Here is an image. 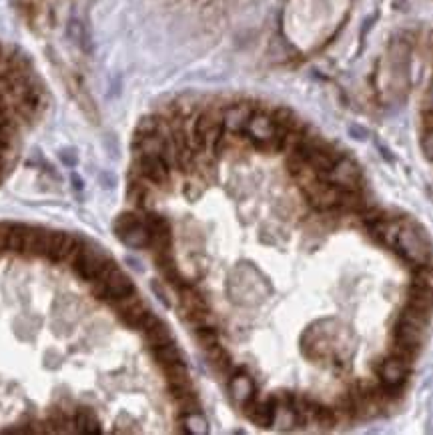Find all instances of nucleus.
Segmentation results:
<instances>
[{
    "label": "nucleus",
    "mask_w": 433,
    "mask_h": 435,
    "mask_svg": "<svg viewBox=\"0 0 433 435\" xmlns=\"http://www.w3.org/2000/svg\"><path fill=\"white\" fill-rule=\"evenodd\" d=\"M423 337H425V329L416 325V323L399 319V323L395 325V343H399V345L419 351V347L423 343Z\"/></svg>",
    "instance_id": "obj_4"
},
{
    "label": "nucleus",
    "mask_w": 433,
    "mask_h": 435,
    "mask_svg": "<svg viewBox=\"0 0 433 435\" xmlns=\"http://www.w3.org/2000/svg\"><path fill=\"white\" fill-rule=\"evenodd\" d=\"M421 149H423V155H425L430 161H433V133H423Z\"/></svg>",
    "instance_id": "obj_9"
},
{
    "label": "nucleus",
    "mask_w": 433,
    "mask_h": 435,
    "mask_svg": "<svg viewBox=\"0 0 433 435\" xmlns=\"http://www.w3.org/2000/svg\"><path fill=\"white\" fill-rule=\"evenodd\" d=\"M319 179L327 180L339 191H361V171H359L357 163L343 155L335 165L331 166V171L321 175Z\"/></svg>",
    "instance_id": "obj_2"
},
{
    "label": "nucleus",
    "mask_w": 433,
    "mask_h": 435,
    "mask_svg": "<svg viewBox=\"0 0 433 435\" xmlns=\"http://www.w3.org/2000/svg\"><path fill=\"white\" fill-rule=\"evenodd\" d=\"M421 127H423V133H433V108L423 113V117H421Z\"/></svg>",
    "instance_id": "obj_10"
},
{
    "label": "nucleus",
    "mask_w": 433,
    "mask_h": 435,
    "mask_svg": "<svg viewBox=\"0 0 433 435\" xmlns=\"http://www.w3.org/2000/svg\"><path fill=\"white\" fill-rule=\"evenodd\" d=\"M152 355H155V359H157V363H159L163 369L183 361L179 347L175 345L173 341H169V343H164V345L161 347H155V349H152Z\"/></svg>",
    "instance_id": "obj_7"
},
{
    "label": "nucleus",
    "mask_w": 433,
    "mask_h": 435,
    "mask_svg": "<svg viewBox=\"0 0 433 435\" xmlns=\"http://www.w3.org/2000/svg\"><path fill=\"white\" fill-rule=\"evenodd\" d=\"M407 307H413L421 313L432 315L433 311V289L423 281L413 283L409 293H407Z\"/></svg>",
    "instance_id": "obj_5"
},
{
    "label": "nucleus",
    "mask_w": 433,
    "mask_h": 435,
    "mask_svg": "<svg viewBox=\"0 0 433 435\" xmlns=\"http://www.w3.org/2000/svg\"><path fill=\"white\" fill-rule=\"evenodd\" d=\"M229 391L233 395V399L241 404V406H247L249 401L255 399V383L253 379L245 373H235V376L229 379Z\"/></svg>",
    "instance_id": "obj_6"
},
{
    "label": "nucleus",
    "mask_w": 433,
    "mask_h": 435,
    "mask_svg": "<svg viewBox=\"0 0 433 435\" xmlns=\"http://www.w3.org/2000/svg\"><path fill=\"white\" fill-rule=\"evenodd\" d=\"M407 376H409V363L395 357V355L383 361L379 367V377L388 390H399Z\"/></svg>",
    "instance_id": "obj_3"
},
{
    "label": "nucleus",
    "mask_w": 433,
    "mask_h": 435,
    "mask_svg": "<svg viewBox=\"0 0 433 435\" xmlns=\"http://www.w3.org/2000/svg\"><path fill=\"white\" fill-rule=\"evenodd\" d=\"M180 423H183V427H185V432H187V434L201 435V434H207V429H209V427H207V421H205V418H203L199 411L183 415V418H180Z\"/></svg>",
    "instance_id": "obj_8"
},
{
    "label": "nucleus",
    "mask_w": 433,
    "mask_h": 435,
    "mask_svg": "<svg viewBox=\"0 0 433 435\" xmlns=\"http://www.w3.org/2000/svg\"><path fill=\"white\" fill-rule=\"evenodd\" d=\"M393 247L399 251V255L404 257L407 263H411L413 267L425 269L432 267L433 251L432 243L427 239V235L416 225L399 227Z\"/></svg>",
    "instance_id": "obj_1"
}]
</instances>
